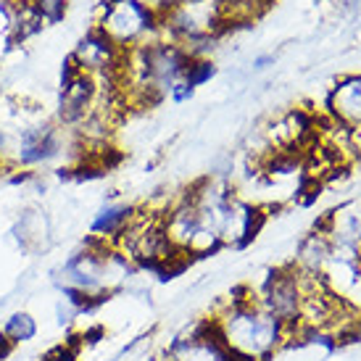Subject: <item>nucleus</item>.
I'll return each mask as SVG.
<instances>
[{
    "label": "nucleus",
    "instance_id": "2",
    "mask_svg": "<svg viewBox=\"0 0 361 361\" xmlns=\"http://www.w3.org/2000/svg\"><path fill=\"white\" fill-rule=\"evenodd\" d=\"M135 274L132 264L116 248L95 240H85L74 253H69L56 269L59 295H66L82 309H95L98 303L114 298L121 288H127Z\"/></svg>",
    "mask_w": 361,
    "mask_h": 361
},
{
    "label": "nucleus",
    "instance_id": "18",
    "mask_svg": "<svg viewBox=\"0 0 361 361\" xmlns=\"http://www.w3.org/2000/svg\"><path fill=\"white\" fill-rule=\"evenodd\" d=\"M214 74H216V63L211 59H192L190 66H188V71H185V80H188V85L190 87H201V85H206V82L214 80Z\"/></svg>",
    "mask_w": 361,
    "mask_h": 361
},
{
    "label": "nucleus",
    "instance_id": "20",
    "mask_svg": "<svg viewBox=\"0 0 361 361\" xmlns=\"http://www.w3.org/2000/svg\"><path fill=\"white\" fill-rule=\"evenodd\" d=\"M16 45V37H13V30L8 24V16H6V8L0 3V61L8 56V51Z\"/></svg>",
    "mask_w": 361,
    "mask_h": 361
},
{
    "label": "nucleus",
    "instance_id": "3",
    "mask_svg": "<svg viewBox=\"0 0 361 361\" xmlns=\"http://www.w3.org/2000/svg\"><path fill=\"white\" fill-rule=\"evenodd\" d=\"M227 30L230 24L221 0H180L159 13V35L180 42L190 59H211V51Z\"/></svg>",
    "mask_w": 361,
    "mask_h": 361
},
{
    "label": "nucleus",
    "instance_id": "4",
    "mask_svg": "<svg viewBox=\"0 0 361 361\" xmlns=\"http://www.w3.org/2000/svg\"><path fill=\"white\" fill-rule=\"evenodd\" d=\"M161 211L153 206H142L132 211L127 227L119 232V238L114 240L111 248L124 256L132 264V269H161L169 271L174 264H185V261L174 253L169 245L166 235H164V224H161Z\"/></svg>",
    "mask_w": 361,
    "mask_h": 361
},
{
    "label": "nucleus",
    "instance_id": "14",
    "mask_svg": "<svg viewBox=\"0 0 361 361\" xmlns=\"http://www.w3.org/2000/svg\"><path fill=\"white\" fill-rule=\"evenodd\" d=\"M135 206L127 201H106L101 203L90 219L87 227V240L103 243V245H114V240L119 238V232L127 227Z\"/></svg>",
    "mask_w": 361,
    "mask_h": 361
},
{
    "label": "nucleus",
    "instance_id": "10",
    "mask_svg": "<svg viewBox=\"0 0 361 361\" xmlns=\"http://www.w3.org/2000/svg\"><path fill=\"white\" fill-rule=\"evenodd\" d=\"M317 227L327 235L335 253L361 259V192L327 211Z\"/></svg>",
    "mask_w": 361,
    "mask_h": 361
},
{
    "label": "nucleus",
    "instance_id": "12",
    "mask_svg": "<svg viewBox=\"0 0 361 361\" xmlns=\"http://www.w3.org/2000/svg\"><path fill=\"white\" fill-rule=\"evenodd\" d=\"M324 109L330 121L341 124L343 130H359L361 127V71L343 74L332 82L324 98Z\"/></svg>",
    "mask_w": 361,
    "mask_h": 361
},
{
    "label": "nucleus",
    "instance_id": "15",
    "mask_svg": "<svg viewBox=\"0 0 361 361\" xmlns=\"http://www.w3.org/2000/svg\"><path fill=\"white\" fill-rule=\"evenodd\" d=\"M13 235H16L21 248H27V251L45 248L53 238V219L42 209L24 211L13 224Z\"/></svg>",
    "mask_w": 361,
    "mask_h": 361
},
{
    "label": "nucleus",
    "instance_id": "24",
    "mask_svg": "<svg viewBox=\"0 0 361 361\" xmlns=\"http://www.w3.org/2000/svg\"><path fill=\"white\" fill-rule=\"evenodd\" d=\"M145 3H151L153 8L159 11H166V8H171V6H174V3H180V0H145Z\"/></svg>",
    "mask_w": 361,
    "mask_h": 361
},
{
    "label": "nucleus",
    "instance_id": "9",
    "mask_svg": "<svg viewBox=\"0 0 361 361\" xmlns=\"http://www.w3.org/2000/svg\"><path fill=\"white\" fill-rule=\"evenodd\" d=\"M98 98V80H92L90 74H82L69 59L63 63L59 85V124L63 130L77 132L82 121L87 119L95 109Z\"/></svg>",
    "mask_w": 361,
    "mask_h": 361
},
{
    "label": "nucleus",
    "instance_id": "5",
    "mask_svg": "<svg viewBox=\"0 0 361 361\" xmlns=\"http://www.w3.org/2000/svg\"><path fill=\"white\" fill-rule=\"evenodd\" d=\"M95 30L106 35L121 53L159 40V11L145 0H101Z\"/></svg>",
    "mask_w": 361,
    "mask_h": 361
},
{
    "label": "nucleus",
    "instance_id": "19",
    "mask_svg": "<svg viewBox=\"0 0 361 361\" xmlns=\"http://www.w3.org/2000/svg\"><path fill=\"white\" fill-rule=\"evenodd\" d=\"M32 8L40 13L45 21H59L63 19V13H66V6H69V0H27Z\"/></svg>",
    "mask_w": 361,
    "mask_h": 361
},
{
    "label": "nucleus",
    "instance_id": "7",
    "mask_svg": "<svg viewBox=\"0 0 361 361\" xmlns=\"http://www.w3.org/2000/svg\"><path fill=\"white\" fill-rule=\"evenodd\" d=\"M253 298L269 311L271 317L290 327L295 332L298 341V319H301V301H303V277L293 269L290 264L271 269L261 282H256L253 288Z\"/></svg>",
    "mask_w": 361,
    "mask_h": 361
},
{
    "label": "nucleus",
    "instance_id": "17",
    "mask_svg": "<svg viewBox=\"0 0 361 361\" xmlns=\"http://www.w3.org/2000/svg\"><path fill=\"white\" fill-rule=\"evenodd\" d=\"M221 3L227 11V24L235 27V24H248V21L259 19L274 0H221Z\"/></svg>",
    "mask_w": 361,
    "mask_h": 361
},
{
    "label": "nucleus",
    "instance_id": "16",
    "mask_svg": "<svg viewBox=\"0 0 361 361\" xmlns=\"http://www.w3.org/2000/svg\"><path fill=\"white\" fill-rule=\"evenodd\" d=\"M40 335V322L32 311H11L0 324V345L3 348H24Z\"/></svg>",
    "mask_w": 361,
    "mask_h": 361
},
{
    "label": "nucleus",
    "instance_id": "11",
    "mask_svg": "<svg viewBox=\"0 0 361 361\" xmlns=\"http://www.w3.org/2000/svg\"><path fill=\"white\" fill-rule=\"evenodd\" d=\"M121 56H124V53H121L106 35H101L95 27H90L87 35L74 45L69 61L82 71V74H90L92 80H101V77H114V74H116V69H119V63H121Z\"/></svg>",
    "mask_w": 361,
    "mask_h": 361
},
{
    "label": "nucleus",
    "instance_id": "13",
    "mask_svg": "<svg viewBox=\"0 0 361 361\" xmlns=\"http://www.w3.org/2000/svg\"><path fill=\"white\" fill-rule=\"evenodd\" d=\"M332 259V245L327 240V235L314 227L311 232H306L298 245H295V256H293L290 267L295 271H301L306 277H322L327 264Z\"/></svg>",
    "mask_w": 361,
    "mask_h": 361
},
{
    "label": "nucleus",
    "instance_id": "23",
    "mask_svg": "<svg viewBox=\"0 0 361 361\" xmlns=\"http://www.w3.org/2000/svg\"><path fill=\"white\" fill-rule=\"evenodd\" d=\"M335 8H341V11H351V8H356L361 0H330Z\"/></svg>",
    "mask_w": 361,
    "mask_h": 361
},
{
    "label": "nucleus",
    "instance_id": "1",
    "mask_svg": "<svg viewBox=\"0 0 361 361\" xmlns=\"http://www.w3.org/2000/svg\"><path fill=\"white\" fill-rule=\"evenodd\" d=\"M209 322L232 361H274L295 343V332L271 317L248 288L214 303Z\"/></svg>",
    "mask_w": 361,
    "mask_h": 361
},
{
    "label": "nucleus",
    "instance_id": "21",
    "mask_svg": "<svg viewBox=\"0 0 361 361\" xmlns=\"http://www.w3.org/2000/svg\"><path fill=\"white\" fill-rule=\"evenodd\" d=\"M274 53H264V56H256L253 59V69L256 71H264V69H269V66H274Z\"/></svg>",
    "mask_w": 361,
    "mask_h": 361
},
{
    "label": "nucleus",
    "instance_id": "8",
    "mask_svg": "<svg viewBox=\"0 0 361 361\" xmlns=\"http://www.w3.org/2000/svg\"><path fill=\"white\" fill-rule=\"evenodd\" d=\"M161 361H232L221 345L209 317L192 319L171 335L161 348Z\"/></svg>",
    "mask_w": 361,
    "mask_h": 361
},
{
    "label": "nucleus",
    "instance_id": "22",
    "mask_svg": "<svg viewBox=\"0 0 361 361\" xmlns=\"http://www.w3.org/2000/svg\"><path fill=\"white\" fill-rule=\"evenodd\" d=\"M6 153H8V132L0 124V161L6 159Z\"/></svg>",
    "mask_w": 361,
    "mask_h": 361
},
{
    "label": "nucleus",
    "instance_id": "6",
    "mask_svg": "<svg viewBox=\"0 0 361 361\" xmlns=\"http://www.w3.org/2000/svg\"><path fill=\"white\" fill-rule=\"evenodd\" d=\"M63 127L45 119H35L24 124L8 137V159L11 169L32 171L40 166H51L53 161L63 156Z\"/></svg>",
    "mask_w": 361,
    "mask_h": 361
}]
</instances>
